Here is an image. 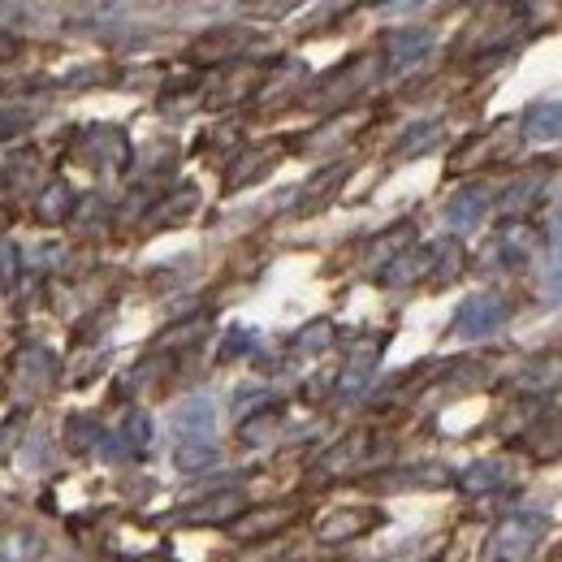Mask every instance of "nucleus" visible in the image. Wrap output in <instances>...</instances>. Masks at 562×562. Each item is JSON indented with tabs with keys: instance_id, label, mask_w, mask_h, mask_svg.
Masks as SVG:
<instances>
[{
	"instance_id": "1",
	"label": "nucleus",
	"mask_w": 562,
	"mask_h": 562,
	"mask_svg": "<svg viewBox=\"0 0 562 562\" xmlns=\"http://www.w3.org/2000/svg\"><path fill=\"white\" fill-rule=\"evenodd\" d=\"M173 463L178 472H204L221 459V446H216V403L212 398H187L178 412H173Z\"/></svg>"
},
{
	"instance_id": "2",
	"label": "nucleus",
	"mask_w": 562,
	"mask_h": 562,
	"mask_svg": "<svg viewBox=\"0 0 562 562\" xmlns=\"http://www.w3.org/2000/svg\"><path fill=\"white\" fill-rule=\"evenodd\" d=\"M546 528H550V515H546V510H515V515L493 532V546H490L493 562H524L541 546Z\"/></svg>"
},
{
	"instance_id": "3",
	"label": "nucleus",
	"mask_w": 562,
	"mask_h": 562,
	"mask_svg": "<svg viewBox=\"0 0 562 562\" xmlns=\"http://www.w3.org/2000/svg\"><path fill=\"white\" fill-rule=\"evenodd\" d=\"M502 321H506V303H502L497 294H472V299H463V303H459L450 334H454V338H463V342H476V338L497 334V329H502Z\"/></svg>"
},
{
	"instance_id": "4",
	"label": "nucleus",
	"mask_w": 562,
	"mask_h": 562,
	"mask_svg": "<svg viewBox=\"0 0 562 562\" xmlns=\"http://www.w3.org/2000/svg\"><path fill=\"white\" fill-rule=\"evenodd\" d=\"M428 53H432V35L424 26H403V31L385 35V66H390V74L416 70Z\"/></svg>"
},
{
	"instance_id": "5",
	"label": "nucleus",
	"mask_w": 562,
	"mask_h": 562,
	"mask_svg": "<svg viewBox=\"0 0 562 562\" xmlns=\"http://www.w3.org/2000/svg\"><path fill=\"white\" fill-rule=\"evenodd\" d=\"M376 347H368V351H355L347 359V368H342V376H338V385H334V394H338V403H355V398H363L368 394V385L376 381Z\"/></svg>"
},
{
	"instance_id": "6",
	"label": "nucleus",
	"mask_w": 562,
	"mask_h": 562,
	"mask_svg": "<svg viewBox=\"0 0 562 562\" xmlns=\"http://www.w3.org/2000/svg\"><path fill=\"white\" fill-rule=\"evenodd\" d=\"M490 216V191L485 187H468L459 191L450 204H446V225L468 234V229H481V221Z\"/></svg>"
},
{
	"instance_id": "7",
	"label": "nucleus",
	"mask_w": 562,
	"mask_h": 562,
	"mask_svg": "<svg viewBox=\"0 0 562 562\" xmlns=\"http://www.w3.org/2000/svg\"><path fill=\"white\" fill-rule=\"evenodd\" d=\"M524 139L528 143L562 139V100H537V104L524 113Z\"/></svg>"
},
{
	"instance_id": "8",
	"label": "nucleus",
	"mask_w": 562,
	"mask_h": 562,
	"mask_svg": "<svg viewBox=\"0 0 562 562\" xmlns=\"http://www.w3.org/2000/svg\"><path fill=\"white\" fill-rule=\"evenodd\" d=\"M74 209H78V195H74V187L66 178H53V182L40 187V195H35V216H40L44 225H61Z\"/></svg>"
},
{
	"instance_id": "9",
	"label": "nucleus",
	"mask_w": 562,
	"mask_h": 562,
	"mask_svg": "<svg viewBox=\"0 0 562 562\" xmlns=\"http://www.w3.org/2000/svg\"><path fill=\"white\" fill-rule=\"evenodd\" d=\"M432 260H437V247H420V251H403L390 260V269L381 273L385 285H407V281H420L424 273H432Z\"/></svg>"
},
{
	"instance_id": "10",
	"label": "nucleus",
	"mask_w": 562,
	"mask_h": 562,
	"mask_svg": "<svg viewBox=\"0 0 562 562\" xmlns=\"http://www.w3.org/2000/svg\"><path fill=\"white\" fill-rule=\"evenodd\" d=\"M44 537L35 528H4L0 532V562H40Z\"/></svg>"
},
{
	"instance_id": "11",
	"label": "nucleus",
	"mask_w": 562,
	"mask_h": 562,
	"mask_svg": "<svg viewBox=\"0 0 562 562\" xmlns=\"http://www.w3.org/2000/svg\"><path fill=\"white\" fill-rule=\"evenodd\" d=\"M82 143H87L91 165L126 160V135H122V131H113V126H95V131H87V135H82Z\"/></svg>"
},
{
	"instance_id": "12",
	"label": "nucleus",
	"mask_w": 562,
	"mask_h": 562,
	"mask_svg": "<svg viewBox=\"0 0 562 562\" xmlns=\"http://www.w3.org/2000/svg\"><path fill=\"white\" fill-rule=\"evenodd\" d=\"M290 515H294V510H251V515L234 519V524H229V532H234L238 541H256V537H265V532L285 528V524H290Z\"/></svg>"
},
{
	"instance_id": "13",
	"label": "nucleus",
	"mask_w": 562,
	"mask_h": 562,
	"mask_svg": "<svg viewBox=\"0 0 562 562\" xmlns=\"http://www.w3.org/2000/svg\"><path fill=\"white\" fill-rule=\"evenodd\" d=\"M13 368H18V381L31 385V390H40L44 381H53V355L40 351V347H26V351L13 359Z\"/></svg>"
},
{
	"instance_id": "14",
	"label": "nucleus",
	"mask_w": 562,
	"mask_h": 562,
	"mask_svg": "<svg viewBox=\"0 0 562 562\" xmlns=\"http://www.w3.org/2000/svg\"><path fill=\"white\" fill-rule=\"evenodd\" d=\"M372 519H376V515H363V510H355V515H334V519L321 524V541H325V546H342V541H351L355 532H363Z\"/></svg>"
},
{
	"instance_id": "15",
	"label": "nucleus",
	"mask_w": 562,
	"mask_h": 562,
	"mask_svg": "<svg viewBox=\"0 0 562 562\" xmlns=\"http://www.w3.org/2000/svg\"><path fill=\"white\" fill-rule=\"evenodd\" d=\"M441 139V122H416L403 139H398V147H394V156L398 160H407V156H420V151H428L432 143Z\"/></svg>"
},
{
	"instance_id": "16",
	"label": "nucleus",
	"mask_w": 562,
	"mask_h": 562,
	"mask_svg": "<svg viewBox=\"0 0 562 562\" xmlns=\"http://www.w3.org/2000/svg\"><path fill=\"white\" fill-rule=\"evenodd\" d=\"M502 485H506V468L493 463V459L472 463V468L463 472V490L468 493H490V490H502Z\"/></svg>"
},
{
	"instance_id": "17",
	"label": "nucleus",
	"mask_w": 562,
	"mask_h": 562,
	"mask_svg": "<svg viewBox=\"0 0 562 562\" xmlns=\"http://www.w3.org/2000/svg\"><path fill=\"white\" fill-rule=\"evenodd\" d=\"M195 204H200V195H195V187H182L173 200H165L160 209L151 212V225H169V221H182L187 212H195Z\"/></svg>"
},
{
	"instance_id": "18",
	"label": "nucleus",
	"mask_w": 562,
	"mask_h": 562,
	"mask_svg": "<svg viewBox=\"0 0 562 562\" xmlns=\"http://www.w3.org/2000/svg\"><path fill=\"white\" fill-rule=\"evenodd\" d=\"M122 446H131L135 454H147V446H151V420L143 412H131L122 420Z\"/></svg>"
},
{
	"instance_id": "19",
	"label": "nucleus",
	"mask_w": 562,
	"mask_h": 562,
	"mask_svg": "<svg viewBox=\"0 0 562 562\" xmlns=\"http://www.w3.org/2000/svg\"><path fill=\"white\" fill-rule=\"evenodd\" d=\"M528 251H532V243H528L524 229H506L502 234V260H506V269H519L528 260Z\"/></svg>"
},
{
	"instance_id": "20",
	"label": "nucleus",
	"mask_w": 562,
	"mask_h": 562,
	"mask_svg": "<svg viewBox=\"0 0 562 562\" xmlns=\"http://www.w3.org/2000/svg\"><path fill=\"white\" fill-rule=\"evenodd\" d=\"M546 299L562 303V243H550V265H546Z\"/></svg>"
},
{
	"instance_id": "21",
	"label": "nucleus",
	"mask_w": 562,
	"mask_h": 562,
	"mask_svg": "<svg viewBox=\"0 0 562 562\" xmlns=\"http://www.w3.org/2000/svg\"><path fill=\"white\" fill-rule=\"evenodd\" d=\"M18 428H22V420H18V416H13V420L0 424V459H4V450L13 446V432H18Z\"/></svg>"
},
{
	"instance_id": "22",
	"label": "nucleus",
	"mask_w": 562,
	"mask_h": 562,
	"mask_svg": "<svg viewBox=\"0 0 562 562\" xmlns=\"http://www.w3.org/2000/svg\"><path fill=\"white\" fill-rule=\"evenodd\" d=\"M9 57H18V40L0 31V61H9Z\"/></svg>"
},
{
	"instance_id": "23",
	"label": "nucleus",
	"mask_w": 562,
	"mask_h": 562,
	"mask_svg": "<svg viewBox=\"0 0 562 562\" xmlns=\"http://www.w3.org/2000/svg\"><path fill=\"white\" fill-rule=\"evenodd\" d=\"M0 290H4V273H0Z\"/></svg>"
},
{
	"instance_id": "24",
	"label": "nucleus",
	"mask_w": 562,
	"mask_h": 562,
	"mask_svg": "<svg viewBox=\"0 0 562 562\" xmlns=\"http://www.w3.org/2000/svg\"><path fill=\"white\" fill-rule=\"evenodd\" d=\"M559 229H562V212H559Z\"/></svg>"
}]
</instances>
